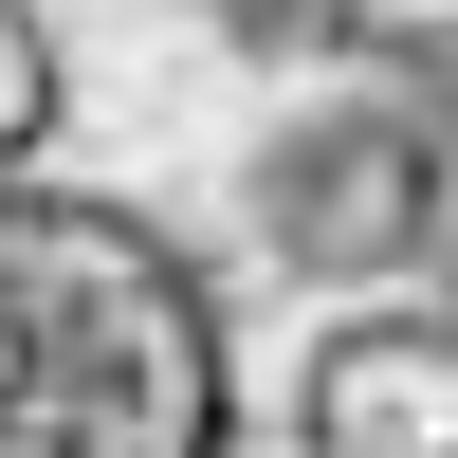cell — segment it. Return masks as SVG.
I'll list each match as a JSON object with an SVG mask.
<instances>
[{
	"label": "cell",
	"mask_w": 458,
	"mask_h": 458,
	"mask_svg": "<svg viewBox=\"0 0 458 458\" xmlns=\"http://www.w3.org/2000/svg\"><path fill=\"white\" fill-rule=\"evenodd\" d=\"M37 129H55V37L37 0H0V183H37Z\"/></svg>",
	"instance_id": "277c9868"
},
{
	"label": "cell",
	"mask_w": 458,
	"mask_h": 458,
	"mask_svg": "<svg viewBox=\"0 0 458 458\" xmlns=\"http://www.w3.org/2000/svg\"><path fill=\"white\" fill-rule=\"evenodd\" d=\"M239 202H257V239H276V276H403L422 220H440V165H422V129H386V110H312V129L257 147Z\"/></svg>",
	"instance_id": "7a4b0ae2"
},
{
	"label": "cell",
	"mask_w": 458,
	"mask_h": 458,
	"mask_svg": "<svg viewBox=\"0 0 458 458\" xmlns=\"http://www.w3.org/2000/svg\"><path fill=\"white\" fill-rule=\"evenodd\" d=\"M239 312L165 220L92 183H0V458H220Z\"/></svg>",
	"instance_id": "6da1fadb"
},
{
	"label": "cell",
	"mask_w": 458,
	"mask_h": 458,
	"mask_svg": "<svg viewBox=\"0 0 458 458\" xmlns=\"http://www.w3.org/2000/svg\"><path fill=\"white\" fill-rule=\"evenodd\" d=\"M293 458H458V312H330L293 367Z\"/></svg>",
	"instance_id": "3957f363"
}]
</instances>
